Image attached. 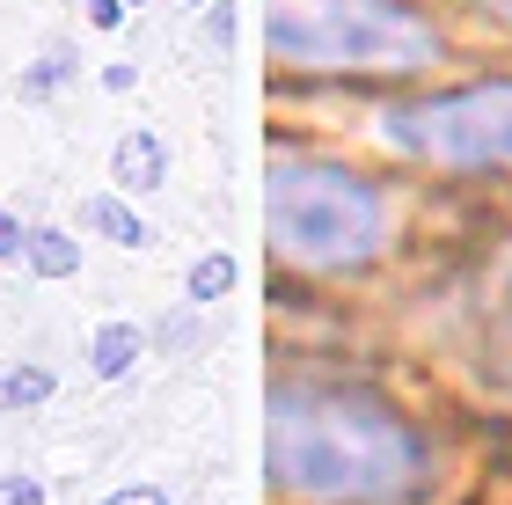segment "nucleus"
<instances>
[{"mask_svg": "<svg viewBox=\"0 0 512 505\" xmlns=\"http://www.w3.org/2000/svg\"><path fill=\"white\" fill-rule=\"evenodd\" d=\"M44 396H52V374H37V366L0 381V410H22V403H44Z\"/></svg>", "mask_w": 512, "mask_h": 505, "instance_id": "10", "label": "nucleus"}, {"mask_svg": "<svg viewBox=\"0 0 512 505\" xmlns=\"http://www.w3.org/2000/svg\"><path fill=\"white\" fill-rule=\"evenodd\" d=\"M264 37L300 74H417L439 59L432 22L403 0H264Z\"/></svg>", "mask_w": 512, "mask_h": 505, "instance_id": "2", "label": "nucleus"}, {"mask_svg": "<svg viewBox=\"0 0 512 505\" xmlns=\"http://www.w3.org/2000/svg\"><path fill=\"white\" fill-rule=\"evenodd\" d=\"M22 249H30V264L44 271V279H66V271H74V264H81V249H74V242H66V235H59V227H37V235H30V242H22Z\"/></svg>", "mask_w": 512, "mask_h": 505, "instance_id": "8", "label": "nucleus"}, {"mask_svg": "<svg viewBox=\"0 0 512 505\" xmlns=\"http://www.w3.org/2000/svg\"><path fill=\"white\" fill-rule=\"evenodd\" d=\"M88 15H96L103 30H118V15H125V8H118V0H88Z\"/></svg>", "mask_w": 512, "mask_h": 505, "instance_id": "13", "label": "nucleus"}, {"mask_svg": "<svg viewBox=\"0 0 512 505\" xmlns=\"http://www.w3.org/2000/svg\"><path fill=\"white\" fill-rule=\"evenodd\" d=\"M44 491L30 484V476H8V484H0V505H37Z\"/></svg>", "mask_w": 512, "mask_h": 505, "instance_id": "11", "label": "nucleus"}, {"mask_svg": "<svg viewBox=\"0 0 512 505\" xmlns=\"http://www.w3.org/2000/svg\"><path fill=\"white\" fill-rule=\"evenodd\" d=\"M132 359H139V330H132V323H103V330H96V374L118 381Z\"/></svg>", "mask_w": 512, "mask_h": 505, "instance_id": "7", "label": "nucleus"}, {"mask_svg": "<svg viewBox=\"0 0 512 505\" xmlns=\"http://www.w3.org/2000/svg\"><path fill=\"white\" fill-rule=\"evenodd\" d=\"M227 286H235V257H205L191 271V301H220Z\"/></svg>", "mask_w": 512, "mask_h": 505, "instance_id": "9", "label": "nucleus"}, {"mask_svg": "<svg viewBox=\"0 0 512 505\" xmlns=\"http://www.w3.org/2000/svg\"><path fill=\"white\" fill-rule=\"evenodd\" d=\"M498 8H505V15H512V0H498Z\"/></svg>", "mask_w": 512, "mask_h": 505, "instance_id": "15", "label": "nucleus"}, {"mask_svg": "<svg viewBox=\"0 0 512 505\" xmlns=\"http://www.w3.org/2000/svg\"><path fill=\"white\" fill-rule=\"evenodd\" d=\"M15 249H22V227H15L8 213H0V257H15Z\"/></svg>", "mask_w": 512, "mask_h": 505, "instance_id": "14", "label": "nucleus"}, {"mask_svg": "<svg viewBox=\"0 0 512 505\" xmlns=\"http://www.w3.org/2000/svg\"><path fill=\"white\" fill-rule=\"evenodd\" d=\"M271 476L315 505H403L425 491V447L359 388H293L271 403Z\"/></svg>", "mask_w": 512, "mask_h": 505, "instance_id": "1", "label": "nucleus"}, {"mask_svg": "<svg viewBox=\"0 0 512 505\" xmlns=\"http://www.w3.org/2000/svg\"><path fill=\"white\" fill-rule=\"evenodd\" d=\"M103 505H161V491H147V484H132V491H110Z\"/></svg>", "mask_w": 512, "mask_h": 505, "instance_id": "12", "label": "nucleus"}, {"mask_svg": "<svg viewBox=\"0 0 512 505\" xmlns=\"http://www.w3.org/2000/svg\"><path fill=\"white\" fill-rule=\"evenodd\" d=\"M264 220L278 257L308 264V271H344L366 264L388 235V205L374 183H359L352 169L330 162H278L264 191Z\"/></svg>", "mask_w": 512, "mask_h": 505, "instance_id": "3", "label": "nucleus"}, {"mask_svg": "<svg viewBox=\"0 0 512 505\" xmlns=\"http://www.w3.org/2000/svg\"><path fill=\"white\" fill-rule=\"evenodd\" d=\"M161 169H169V154H161L154 132H132V140H118V183L147 191V183H161Z\"/></svg>", "mask_w": 512, "mask_h": 505, "instance_id": "5", "label": "nucleus"}, {"mask_svg": "<svg viewBox=\"0 0 512 505\" xmlns=\"http://www.w3.org/2000/svg\"><path fill=\"white\" fill-rule=\"evenodd\" d=\"M81 220H88V227H103V235H110V242H125V249L147 242V220H139L132 205H118V198H88V205H81Z\"/></svg>", "mask_w": 512, "mask_h": 505, "instance_id": "6", "label": "nucleus"}, {"mask_svg": "<svg viewBox=\"0 0 512 505\" xmlns=\"http://www.w3.org/2000/svg\"><path fill=\"white\" fill-rule=\"evenodd\" d=\"M388 140L439 169H512V81L388 110Z\"/></svg>", "mask_w": 512, "mask_h": 505, "instance_id": "4", "label": "nucleus"}]
</instances>
